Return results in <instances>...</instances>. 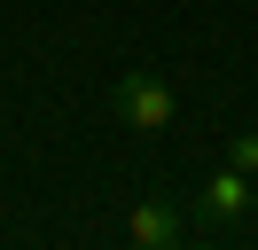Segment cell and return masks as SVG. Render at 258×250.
<instances>
[{"label":"cell","mask_w":258,"mask_h":250,"mask_svg":"<svg viewBox=\"0 0 258 250\" xmlns=\"http://www.w3.org/2000/svg\"><path fill=\"white\" fill-rule=\"evenodd\" d=\"M110 109H117L125 133H172L180 94H172V78H164V71H125V78L110 86Z\"/></svg>","instance_id":"cell-1"},{"label":"cell","mask_w":258,"mask_h":250,"mask_svg":"<svg viewBox=\"0 0 258 250\" xmlns=\"http://www.w3.org/2000/svg\"><path fill=\"white\" fill-rule=\"evenodd\" d=\"M125 234H133V242H149V250H180V242H188V219H180L172 196H133Z\"/></svg>","instance_id":"cell-2"},{"label":"cell","mask_w":258,"mask_h":250,"mask_svg":"<svg viewBox=\"0 0 258 250\" xmlns=\"http://www.w3.org/2000/svg\"><path fill=\"white\" fill-rule=\"evenodd\" d=\"M196 211H204V227H235V219H250V172L219 164L204 180V196H196Z\"/></svg>","instance_id":"cell-3"},{"label":"cell","mask_w":258,"mask_h":250,"mask_svg":"<svg viewBox=\"0 0 258 250\" xmlns=\"http://www.w3.org/2000/svg\"><path fill=\"white\" fill-rule=\"evenodd\" d=\"M227 164H235V172H250V180H258V133H235V141H227Z\"/></svg>","instance_id":"cell-4"},{"label":"cell","mask_w":258,"mask_h":250,"mask_svg":"<svg viewBox=\"0 0 258 250\" xmlns=\"http://www.w3.org/2000/svg\"><path fill=\"white\" fill-rule=\"evenodd\" d=\"M117 250H149V242H133V234H125V242H117Z\"/></svg>","instance_id":"cell-5"},{"label":"cell","mask_w":258,"mask_h":250,"mask_svg":"<svg viewBox=\"0 0 258 250\" xmlns=\"http://www.w3.org/2000/svg\"><path fill=\"white\" fill-rule=\"evenodd\" d=\"M250 219H258V180H250Z\"/></svg>","instance_id":"cell-6"}]
</instances>
